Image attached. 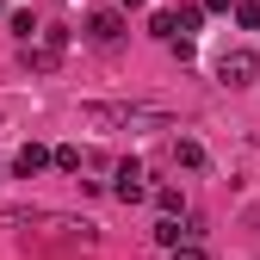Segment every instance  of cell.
Wrapping results in <instances>:
<instances>
[{
  "label": "cell",
  "mask_w": 260,
  "mask_h": 260,
  "mask_svg": "<svg viewBox=\"0 0 260 260\" xmlns=\"http://www.w3.org/2000/svg\"><path fill=\"white\" fill-rule=\"evenodd\" d=\"M44 168H50V149H44V143H25V149L13 155V174H19V180H38Z\"/></svg>",
  "instance_id": "obj_6"
},
{
  "label": "cell",
  "mask_w": 260,
  "mask_h": 260,
  "mask_svg": "<svg viewBox=\"0 0 260 260\" xmlns=\"http://www.w3.org/2000/svg\"><path fill=\"white\" fill-rule=\"evenodd\" d=\"M155 205H161V217H186V199H180V186H155Z\"/></svg>",
  "instance_id": "obj_8"
},
{
  "label": "cell",
  "mask_w": 260,
  "mask_h": 260,
  "mask_svg": "<svg viewBox=\"0 0 260 260\" xmlns=\"http://www.w3.org/2000/svg\"><path fill=\"white\" fill-rule=\"evenodd\" d=\"M168 254H174V260H211V254H205L199 242H180V248H168Z\"/></svg>",
  "instance_id": "obj_14"
},
{
  "label": "cell",
  "mask_w": 260,
  "mask_h": 260,
  "mask_svg": "<svg viewBox=\"0 0 260 260\" xmlns=\"http://www.w3.org/2000/svg\"><path fill=\"white\" fill-rule=\"evenodd\" d=\"M62 56H69V31H38V38H25V69L31 75H56L62 69Z\"/></svg>",
  "instance_id": "obj_1"
},
{
  "label": "cell",
  "mask_w": 260,
  "mask_h": 260,
  "mask_svg": "<svg viewBox=\"0 0 260 260\" xmlns=\"http://www.w3.org/2000/svg\"><path fill=\"white\" fill-rule=\"evenodd\" d=\"M137 7H149V0H118V13H137Z\"/></svg>",
  "instance_id": "obj_16"
},
{
  "label": "cell",
  "mask_w": 260,
  "mask_h": 260,
  "mask_svg": "<svg viewBox=\"0 0 260 260\" xmlns=\"http://www.w3.org/2000/svg\"><path fill=\"white\" fill-rule=\"evenodd\" d=\"M199 25H205V7H180V13H174V31H186V38H192Z\"/></svg>",
  "instance_id": "obj_11"
},
{
  "label": "cell",
  "mask_w": 260,
  "mask_h": 260,
  "mask_svg": "<svg viewBox=\"0 0 260 260\" xmlns=\"http://www.w3.org/2000/svg\"><path fill=\"white\" fill-rule=\"evenodd\" d=\"M112 199L118 205H143L149 199V180H143V161L137 155H124L118 168H112Z\"/></svg>",
  "instance_id": "obj_2"
},
{
  "label": "cell",
  "mask_w": 260,
  "mask_h": 260,
  "mask_svg": "<svg viewBox=\"0 0 260 260\" xmlns=\"http://www.w3.org/2000/svg\"><path fill=\"white\" fill-rule=\"evenodd\" d=\"M254 75H260V56H254V50H223V56H217V81H223V87H248Z\"/></svg>",
  "instance_id": "obj_3"
},
{
  "label": "cell",
  "mask_w": 260,
  "mask_h": 260,
  "mask_svg": "<svg viewBox=\"0 0 260 260\" xmlns=\"http://www.w3.org/2000/svg\"><path fill=\"white\" fill-rule=\"evenodd\" d=\"M0 13H7V0H0Z\"/></svg>",
  "instance_id": "obj_17"
},
{
  "label": "cell",
  "mask_w": 260,
  "mask_h": 260,
  "mask_svg": "<svg viewBox=\"0 0 260 260\" xmlns=\"http://www.w3.org/2000/svg\"><path fill=\"white\" fill-rule=\"evenodd\" d=\"M199 7H205V13H230L236 0H199Z\"/></svg>",
  "instance_id": "obj_15"
},
{
  "label": "cell",
  "mask_w": 260,
  "mask_h": 260,
  "mask_svg": "<svg viewBox=\"0 0 260 260\" xmlns=\"http://www.w3.org/2000/svg\"><path fill=\"white\" fill-rule=\"evenodd\" d=\"M149 38H161V44H168V38H180V31H174V13H168V7H161V13H149Z\"/></svg>",
  "instance_id": "obj_10"
},
{
  "label": "cell",
  "mask_w": 260,
  "mask_h": 260,
  "mask_svg": "<svg viewBox=\"0 0 260 260\" xmlns=\"http://www.w3.org/2000/svg\"><path fill=\"white\" fill-rule=\"evenodd\" d=\"M50 211L44 205H0V230H38Z\"/></svg>",
  "instance_id": "obj_5"
},
{
  "label": "cell",
  "mask_w": 260,
  "mask_h": 260,
  "mask_svg": "<svg viewBox=\"0 0 260 260\" xmlns=\"http://www.w3.org/2000/svg\"><path fill=\"white\" fill-rule=\"evenodd\" d=\"M87 38L100 44V50H112V44L124 38V13H118V7H100V13L87 19Z\"/></svg>",
  "instance_id": "obj_4"
},
{
  "label": "cell",
  "mask_w": 260,
  "mask_h": 260,
  "mask_svg": "<svg viewBox=\"0 0 260 260\" xmlns=\"http://www.w3.org/2000/svg\"><path fill=\"white\" fill-rule=\"evenodd\" d=\"M174 161H180L186 174H205V143H192V137H180V143H174Z\"/></svg>",
  "instance_id": "obj_7"
},
{
  "label": "cell",
  "mask_w": 260,
  "mask_h": 260,
  "mask_svg": "<svg viewBox=\"0 0 260 260\" xmlns=\"http://www.w3.org/2000/svg\"><path fill=\"white\" fill-rule=\"evenodd\" d=\"M13 19V31H19V38H38V19H31V13H7Z\"/></svg>",
  "instance_id": "obj_13"
},
{
  "label": "cell",
  "mask_w": 260,
  "mask_h": 260,
  "mask_svg": "<svg viewBox=\"0 0 260 260\" xmlns=\"http://www.w3.org/2000/svg\"><path fill=\"white\" fill-rule=\"evenodd\" d=\"M50 161H56L62 174H81V168H87V155H81V149H69V143H62V149H50Z\"/></svg>",
  "instance_id": "obj_9"
},
{
  "label": "cell",
  "mask_w": 260,
  "mask_h": 260,
  "mask_svg": "<svg viewBox=\"0 0 260 260\" xmlns=\"http://www.w3.org/2000/svg\"><path fill=\"white\" fill-rule=\"evenodd\" d=\"M230 13H236V25H242V31H260V7H254V0H236Z\"/></svg>",
  "instance_id": "obj_12"
}]
</instances>
